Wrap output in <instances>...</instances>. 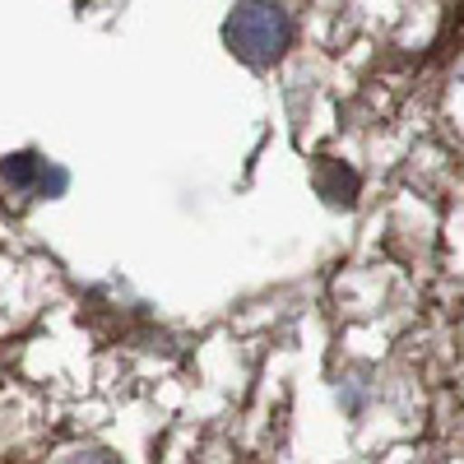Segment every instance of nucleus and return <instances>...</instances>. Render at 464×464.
I'll return each instance as SVG.
<instances>
[{
  "label": "nucleus",
  "instance_id": "f257e3e1",
  "mask_svg": "<svg viewBox=\"0 0 464 464\" xmlns=\"http://www.w3.org/2000/svg\"><path fill=\"white\" fill-rule=\"evenodd\" d=\"M33 172H37V168H33L28 153H24V159H10V168H5V177H10L14 186H28V181H33Z\"/></svg>",
  "mask_w": 464,
  "mask_h": 464
},
{
  "label": "nucleus",
  "instance_id": "f03ea898",
  "mask_svg": "<svg viewBox=\"0 0 464 464\" xmlns=\"http://www.w3.org/2000/svg\"><path fill=\"white\" fill-rule=\"evenodd\" d=\"M74 464H116V459H107V455H84V459H74Z\"/></svg>",
  "mask_w": 464,
  "mask_h": 464
}]
</instances>
